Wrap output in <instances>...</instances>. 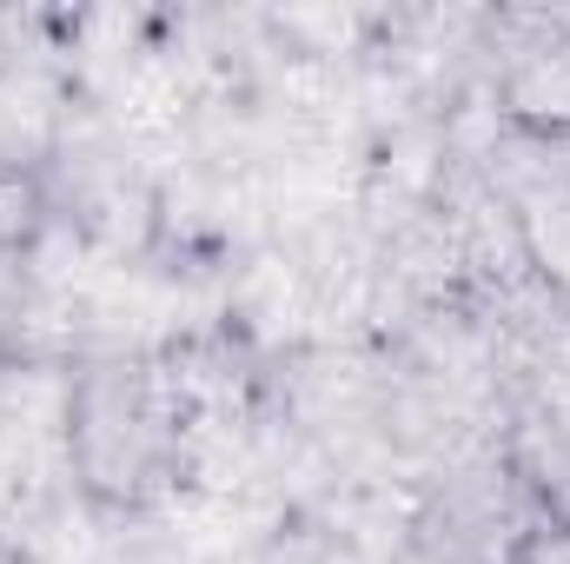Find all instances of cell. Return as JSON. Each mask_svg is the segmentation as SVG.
Segmentation results:
<instances>
[{
    "mask_svg": "<svg viewBox=\"0 0 570 564\" xmlns=\"http://www.w3.org/2000/svg\"><path fill=\"white\" fill-rule=\"evenodd\" d=\"M531 564H570V532H544L531 545Z\"/></svg>",
    "mask_w": 570,
    "mask_h": 564,
    "instance_id": "1",
    "label": "cell"
}]
</instances>
